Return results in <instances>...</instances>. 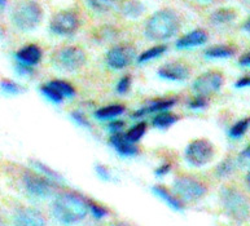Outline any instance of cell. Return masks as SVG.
Listing matches in <instances>:
<instances>
[{
	"mask_svg": "<svg viewBox=\"0 0 250 226\" xmlns=\"http://www.w3.org/2000/svg\"><path fill=\"white\" fill-rule=\"evenodd\" d=\"M52 215L63 224H74L86 219L90 212L88 199L73 191L59 194L52 202Z\"/></svg>",
	"mask_w": 250,
	"mask_h": 226,
	"instance_id": "cell-1",
	"label": "cell"
},
{
	"mask_svg": "<svg viewBox=\"0 0 250 226\" xmlns=\"http://www.w3.org/2000/svg\"><path fill=\"white\" fill-rule=\"evenodd\" d=\"M179 30V17L171 9H161L146 23V35L152 40H167Z\"/></svg>",
	"mask_w": 250,
	"mask_h": 226,
	"instance_id": "cell-2",
	"label": "cell"
},
{
	"mask_svg": "<svg viewBox=\"0 0 250 226\" xmlns=\"http://www.w3.org/2000/svg\"><path fill=\"white\" fill-rule=\"evenodd\" d=\"M220 200L226 213L237 223H243L249 217V200L235 188H223L220 190Z\"/></svg>",
	"mask_w": 250,
	"mask_h": 226,
	"instance_id": "cell-3",
	"label": "cell"
},
{
	"mask_svg": "<svg viewBox=\"0 0 250 226\" xmlns=\"http://www.w3.org/2000/svg\"><path fill=\"white\" fill-rule=\"evenodd\" d=\"M43 17L42 7L37 1L27 0L17 4L12 12V21L15 26L21 31H31L37 29Z\"/></svg>",
	"mask_w": 250,
	"mask_h": 226,
	"instance_id": "cell-4",
	"label": "cell"
},
{
	"mask_svg": "<svg viewBox=\"0 0 250 226\" xmlns=\"http://www.w3.org/2000/svg\"><path fill=\"white\" fill-rule=\"evenodd\" d=\"M86 53L82 48L69 45L57 49L52 56V65L56 69L66 73H74L86 63Z\"/></svg>",
	"mask_w": 250,
	"mask_h": 226,
	"instance_id": "cell-5",
	"label": "cell"
},
{
	"mask_svg": "<svg viewBox=\"0 0 250 226\" xmlns=\"http://www.w3.org/2000/svg\"><path fill=\"white\" fill-rule=\"evenodd\" d=\"M172 189H174V194L179 199L188 200V202H196L201 199L208 190L204 182L190 176L176 177L172 184Z\"/></svg>",
	"mask_w": 250,
	"mask_h": 226,
	"instance_id": "cell-6",
	"label": "cell"
},
{
	"mask_svg": "<svg viewBox=\"0 0 250 226\" xmlns=\"http://www.w3.org/2000/svg\"><path fill=\"white\" fill-rule=\"evenodd\" d=\"M22 182L25 189L30 195L35 198H48L51 197L57 188V182L48 178L42 173H34L27 170L22 176Z\"/></svg>",
	"mask_w": 250,
	"mask_h": 226,
	"instance_id": "cell-7",
	"label": "cell"
},
{
	"mask_svg": "<svg viewBox=\"0 0 250 226\" xmlns=\"http://www.w3.org/2000/svg\"><path fill=\"white\" fill-rule=\"evenodd\" d=\"M184 156L188 163L192 164L193 167H202L213 159L214 146L205 138H197L188 144Z\"/></svg>",
	"mask_w": 250,
	"mask_h": 226,
	"instance_id": "cell-8",
	"label": "cell"
},
{
	"mask_svg": "<svg viewBox=\"0 0 250 226\" xmlns=\"http://www.w3.org/2000/svg\"><path fill=\"white\" fill-rule=\"evenodd\" d=\"M136 58V48L130 44H120L113 47L106 52L105 62L110 69L122 70L130 66Z\"/></svg>",
	"mask_w": 250,
	"mask_h": 226,
	"instance_id": "cell-9",
	"label": "cell"
},
{
	"mask_svg": "<svg viewBox=\"0 0 250 226\" xmlns=\"http://www.w3.org/2000/svg\"><path fill=\"white\" fill-rule=\"evenodd\" d=\"M79 17L71 11L57 12L49 21V30L60 37H69L78 30Z\"/></svg>",
	"mask_w": 250,
	"mask_h": 226,
	"instance_id": "cell-10",
	"label": "cell"
},
{
	"mask_svg": "<svg viewBox=\"0 0 250 226\" xmlns=\"http://www.w3.org/2000/svg\"><path fill=\"white\" fill-rule=\"evenodd\" d=\"M224 83V76L219 71H208L200 75L193 82L192 88L198 96L208 97L209 94L218 92Z\"/></svg>",
	"mask_w": 250,
	"mask_h": 226,
	"instance_id": "cell-11",
	"label": "cell"
},
{
	"mask_svg": "<svg viewBox=\"0 0 250 226\" xmlns=\"http://www.w3.org/2000/svg\"><path fill=\"white\" fill-rule=\"evenodd\" d=\"M189 67L182 62L166 63L158 69V75L161 78L171 82H184L189 78Z\"/></svg>",
	"mask_w": 250,
	"mask_h": 226,
	"instance_id": "cell-12",
	"label": "cell"
},
{
	"mask_svg": "<svg viewBox=\"0 0 250 226\" xmlns=\"http://www.w3.org/2000/svg\"><path fill=\"white\" fill-rule=\"evenodd\" d=\"M15 223L21 226H42L45 224V219L35 208L20 207L15 212Z\"/></svg>",
	"mask_w": 250,
	"mask_h": 226,
	"instance_id": "cell-13",
	"label": "cell"
},
{
	"mask_svg": "<svg viewBox=\"0 0 250 226\" xmlns=\"http://www.w3.org/2000/svg\"><path fill=\"white\" fill-rule=\"evenodd\" d=\"M109 142H110L113 148L116 149L117 151L120 152L121 155L132 156L136 155L139 152V148L135 145V142L130 141L127 138L126 133H122V132L112 133V136L109 138Z\"/></svg>",
	"mask_w": 250,
	"mask_h": 226,
	"instance_id": "cell-14",
	"label": "cell"
},
{
	"mask_svg": "<svg viewBox=\"0 0 250 226\" xmlns=\"http://www.w3.org/2000/svg\"><path fill=\"white\" fill-rule=\"evenodd\" d=\"M208 41V34L202 29H196L190 33L186 34L176 41V48L178 49H188L198 47V45L205 44Z\"/></svg>",
	"mask_w": 250,
	"mask_h": 226,
	"instance_id": "cell-15",
	"label": "cell"
},
{
	"mask_svg": "<svg viewBox=\"0 0 250 226\" xmlns=\"http://www.w3.org/2000/svg\"><path fill=\"white\" fill-rule=\"evenodd\" d=\"M176 104L175 98H158V100H153L148 102L146 106H143L142 109H139L138 112H135L132 118H142L144 115L150 114V113H161L165 110H168Z\"/></svg>",
	"mask_w": 250,
	"mask_h": 226,
	"instance_id": "cell-16",
	"label": "cell"
},
{
	"mask_svg": "<svg viewBox=\"0 0 250 226\" xmlns=\"http://www.w3.org/2000/svg\"><path fill=\"white\" fill-rule=\"evenodd\" d=\"M42 58V49L35 44H30L23 47V48L19 49L16 52V59L19 62L26 63L29 66H34L37 65Z\"/></svg>",
	"mask_w": 250,
	"mask_h": 226,
	"instance_id": "cell-17",
	"label": "cell"
},
{
	"mask_svg": "<svg viewBox=\"0 0 250 226\" xmlns=\"http://www.w3.org/2000/svg\"><path fill=\"white\" fill-rule=\"evenodd\" d=\"M118 9L127 19H138L144 13V4L140 0H121Z\"/></svg>",
	"mask_w": 250,
	"mask_h": 226,
	"instance_id": "cell-18",
	"label": "cell"
},
{
	"mask_svg": "<svg viewBox=\"0 0 250 226\" xmlns=\"http://www.w3.org/2000/svg\"><path fill=\"white\" fill-rule=\"evenodd\" d=\"M152 191H153L160 199L164 200L168 207H171L172 209H175V211H183L184 206L183 203H182V199H179V198L176 197L175 194L170 193L166 188H164V186L161 185H156L152 188Z\"/></svg>",
	"mask_w": 250,
	"mask_h": 226,
	"instance_id": "cell-19",
	"label": "cell"
},
{
	"mask_svg": "<svg viewBox=\"0 0 250 226\" xmlns=\"http://www.w3.org/2000/svg\"><path fill=\"white\" fill-rule=\"evenodd\" d=\"M178 120H179V118H178L175 114L168 113L167 110H165V112L158 113V114L153 118L152 123H153V126L156 127V128L166 130V128H168V127H171L172 124H175Z\"/></svg>",
	"mask_w": 250,
	"mask_h": 226,
	"instance_id": "cell-20",
	"label": "cell"
},
{
	"mask_svg": "<svg viewBox=\"0 0 250 226\" xmlns=\"http://www.w3.org/2000/svg\"><path fill=\"white\" fill-rule=\"evenodd\" d=\"M125 106L124 105H108V106H104V108L99 109L96 113H95V116L97 119H101V120H105V119H113L120 116L121 114L125 113Z\"/></svg>",
	"mask_w": 250,
	"mask_h": 226,
	"instance_id": "cell-21",
	"label": "cell"
},
{
	"mask_svg": "<svg viewBox=\"0 0 250 226\" xmlns=\"http://www.w3.org/2000/svg\"><path fill=\"white\" fill-rule=\"evenodd\" d=\"M236 19V12L228 8H220L210 16V21L214 25H223V23L232 22Z\"/></svg>",
	"mask_w": 250,
	"mask_h": 226,
	"instance_id": "cell-22",
	"label": "cell"
},
{
	"mask_svg": "<svg viewBox=\"0 0 250 226\" xmlns=\"http://www.w3.org/2000/svg\"><path fill=\"white\" fill-rule=\"evenodd\" d=\"M235 48L229 45H214L211 48L206 49L205 57L208 58H228L235 55Z\"/></svg>",
	"mask_w": 250,
	"mask_h": 226,
	"instance_id": "cell-23",
	"label": "cell"
},
{
	"mask_svg": "<svg viewBox=\"0 0 250 226\" xmlns=\"http://www.w3.org/2000/svg\"><path fill=\"white\" fill-rule=\"evenodd\" d=\"M31 164H33V167L35 168V170H39L42 174H44V176H47V177L53 180V181L57 182V184H61V182H62V177H61L60 174L57 173V172H55L53 170H51L47 164L42 163L39 160H31Z\"/></svg>",
	"mask_w": 250,
	"mask_h": 226,
	"instance_id": "cell-24",
	"label": "cell"
},
{
	"mask_svg": "<svg viewBox=\"0 0 250 226\" xmlns=\"http://www.w3.org/2000/svg\"><path fill=\"white\" fill-rule=\"evenodd\" d=\"M167 47L166 45H157V47H153V48H149L144 51V52L138 57V62L139 63H146L150 59H154L157 57H160L161 55H164L166 52Z\"/></svg>",
	"mask_w": 250,
	"mask_h": 226,
	"instance_id": "cell-25",
	"label": "cell"
},
{
	"mask_svg": "<svg viewBox=\"0 0 250 226\" xmlns=\"http://www.w3.org/2000/svg\"><path fill=\"white\" fill-rule=\"evenodd\" d=\"M48 83L56 89L57 92H60L63 97H69L70 98V97L75 96V89L70 83L65 82V80H60V79H55V80H51Z\"/></svg>",
	"mask_w": 250,
	"mask_h": 226,
	"instance_id": "cell-26",
	"label": "cell"
},
{
	"mask_svg": "<svg viewBox=\"0 0 250 226\" xmlns=\"http://www.w3.org/2000/svg\"><path fill=\"white\" fill-rule=\"evenodd\" d=\"M250 127V118H245V119H241L239 122H236L232 128L229 130V137L232 138H240L243 137L244 134L247 133V131L249 130Z\"/></svg>",
	"mask_w": 250,
	"mask_h": 226,
	"instance_id": "cell-27",
	"label": "cell"
},
{
	"mask_svg": "<svg viewBox=\"0 0 250 226\" xmlns=\"http://www.w3.org/2000/svg\"><path fill=\"white\" fill-rule=\"evenodd\" d=\"M146 122H140L138 124H135L134 127H131L130 130L127 131V138L132 142H138L140 138L146 134Z\"/></svg>",
	"mask_w": 250,
	"mask_h": 226,
	"instance_id": "cell-28",
	"label": "cell"
},
{
	"mask_svg": "<svg viewBox=\"0 0 250 226\" xmlns=\"http://www.w3.org/2000/svg\"><path fill=\"white\" fill-rule=\"evenodd\" d=\"M235 168V160L232 159V158H227V159H224L223 162L218 166L217 170H215V173H217L218 177H227V176H229L231 173H233Z\"/></svg>",
	"mask_w": 250,
	"mask_h": 226,
	"instance_id": "cell-29",
	"label": "cell"
},
{
	"mask_svg": "<svg viewBox=\"0 0 250 226\" xmlns=\"http://www.w3.org/2000/svg\"><path fill=\"white\" fill-rule=\"evenodd\" d=\"M41 92L43 93V94H44L49 101H52V102H55V104H60L61 101L65 98V97H63L60 92H57L56 89L53 88L52 85L49 84V83L42 85Z\"/></svg>",
	"mask_w": 250,
	"mask_h": 226,
	"instance_id": "cell-30",
	"label": "cell"
},
{
	"mask_svg": "<svg viewBox=\"0 0 250 226\" xmlns=\"http://www.w3.org/2000/svg\"><path fill=\"white\" fill-rule=\"evenodd\" d=\"M87 3L94 11L103 13V12L110 11L114 7L116 0H87Z\"/></svg>",
	"mask_w": 250,
	"mask_h": 226,
	"instance_id": "cell-31",
	"label": "cell"
},
{
	"mask_svg": "<svg viewBox=\"0 0 250 226\" xmlns=\"http://www.w3.org/2000/svg\"><path fill=\"white\" fill-rule=\"evenodd\" d=\"M0 87H1V91L4 93H8V94H17L19 92H21V87L17 83L7 80V79L1 80Z\"/></svg>",
	"mask_w": 250,
	"mask_h": 226,
	"instance_id": "cell-32",
	"label": "cell"
},
{
	"mask_svg": "<svg viewBox=\"0 0 250 226\" xmlns=\"http://www.w3.org/2000/svg\"><path fill=\"white\" fill-rule=\"evenodd\" d=\"M88 203H90L91 213L94 215L95 219L100 220V219H103V217H105V216L108 215V211H106V209H105L103 206H100V204H97V203H94L92 200H88Z\"/></svg>",
	"mask_w": 250,
	"mask_h": 226,
	"instance_id": "cell-33",
	"label": "cell"
},
{
	"mask_svg": "<svg viewBox=\"0 0 250 226\" xmlns=\"http://www.w3.org/2000/svg\"><path fill=\"white\" fill-rule=\"evenodd\" d=\"M131 85V76L130 75H125L122 78L120 79V82L117 83V92L120 93V94H125V93L128 92V89H130Z\"/></svg>",
	"mask_w": 250,
	"mask_h": 226,
	"instance_id": "cell-34",
	"label": "cell"
},
{
	"mask_svg": "<svg viewBox=\"0 0 250 226\" xmlns=\"http://www.w3.org/2000/svg\"><path fill=\"white\" fill-rule=\"evenodd\" d=\"M71 119H73L75 123H78L79 126L86 127V128L91 130L90 120L86 118V115L83 114L82 112H73V113H71Z\"/></svg>",
	"mask_w": 250,
	"mask_h": 226,
	"instance_id": "cell-35",
	"label": "cell"
},
{
	"mask_svg": "<svg viewBox=\"0 0 250 226\" xmlns=\"http://www.w3.org/2000/svg\"><path fill=\"white\" fill-rule=\"evenodd\" d=\"M208 106V100H206V97L204 96H196L193 100H190L189 102V108L194 109V110H197V109H204Z\"/></svg>",
	"mask_w": 250,
	"mask_h": 226,
	"instance_id": "cell-36",
	"label": "cell"
},
{
	"mask_svg": "<svg viewBox=\"0 0 250 226\" xmlns=\"http://www.w3.org/2000/svg\"><path fill=\"white\" fill-rule=\"evenodd\" d=\"M16 70H17V73H19L20 75H23V76H31V75H34L33 66H29L26 63L19 62V61H17Z\"/></svg>",
	"mask_w": 250,
	"mask_h": 226,
	"instance_id": "cell-37",
	"label": "cell"
},
{
	"mask_svg": "<svg viewBox=\"0 0 250 226\" xmlns=\"http://www.w3.org/2000/svg\"><path fill=\"white\" fill-rule=\"evenodd\" d=\"M95 170H96L97 176L100 178H103V180H106V181L110 180V172H109V170L105 167V166L96 164V166H95Z\"/></svg>",
	"mask_w": 250,
	"mask_h": 226,
	"instance_id": "cell-38",
	"label": "cell"
},
{
	"mask_svg": "<svg viewBox=\"0 0 250 226\" xmlns=\"http://www.w3.org/2000/svg\"><path fill=\"white\" fill-rule=\"evenodd\" d=\"M170 170H171V163H164L161 164L160 167L156 168L154 170V174L156 176H158V177H162V176H165V174H167L168 172H170Z\"/></svg>",
	"mask_w": 250,
	"mask_h": 226,
	"instance_id": "cell-39",
	"label": "cell"
},
{
	"mask_svg": "<svg viewBox=\"0 0 250 226\" xmlns=\"http://www.w3.org/2000/svg\"><path fill=\"white\" fill-rule=\"evenodd\" d=\"M124 122L122 120H116V122L109 123V130L112 133H116V132H121L122 128H124Z\"/></svg>",
	"mask_w": 250,
	"mask_h": 226,
	"instance_id": "cell-40",
	"label": "cell"
},
{
	"mask_svg": "<svg viewBox=\"0 0 250 226\" xmlns=\"http://www.w3.org/2000/svg\"><path fill=\"white\" fill-rule=\"evenodd\" d=\"M236 88H244V87H250V76H244V78L239 79L235 83Z\"/></svg>",
	"mask_w": 250,
	"mask_h": 226,
	"instance_id": "cell-41",
	"label": "cell"
},
{
	"mask_svg": "<svg viewBox=\"0 0 250 226\" xmlns=\"http://www.w3.org/2000/svg\"><path fill=\"white\" fill-rule=\"evenodd\" d=\"M240 160L241 162H249L250 160V145L241 151V154H240Z\"/></svg>",
	"mask_w": 250,
	"mask_h": 226,
	"instance_id": "cell-42",
	"label": "cell"
},
{
	"mask_svg": "<svg viewBox=\"0 0 250 226\" xmlns=\"http://www.w3.org/2000/svg\"><path fill=\"white\" fill-rule=\"evenodd\" d=\"M239 63L241 66H250V52L245 53V55L240 57Z\"/></svg>",
	"mask_w": 250,
	"mask_h": 226,
	"instance_id": "cell-43",
	"label": "cell"
},
{
	"mask_svg": "<svg viewBox=\"0 0 250 226\" xmlns=\"http://www.w3.org/2000/svg\"><path fill=\"white\" fill-rule=\"evenodd\" d=\"M244 30L248 31V33H250V19H248L247 22L244 23Z\"/></svg>",
	"mask_w": 250,
	"mask_h": 226,
	"instance_id": "cell-44",
	"label": "cell"
},
{
	"mask_svg": "<svg viewBox=\"0 0 250 226\" xmlns=\"http://www.w3.org/2000/svg\"><path fill=\"white\" fill-rule=\"evenodd\" d=\"M5 3H7V0H0V8H1V9L5 8Z\"/></svg>",
	"mask_w": 250,
	"mask_h": 226,
	"instance_id": "cell-45",
	"label": "cell"
},
{
	"mask_svg": "<svg viewBox=\"0 0 250 226\" xmlns=\"http://www.w3.org/2000/svg\"><path fill=\"white\" fill-rule=\"evenodd\" d=\"M247 184H248V186H249V189H250V170L248 172V174H247Z\"/></svg>",
	"mask_w": 250,
	"mask_h": 226,
	"instance_id": "cell-46",
	"label": "cell"
},
{
	"mask_svg": "<svg viewBox=\"0 0 250 226\" xmlns=\"http://www.w3.org/2000/svg\"><path fill=\"white\" fill-rule=\"evenodd\" d=\"M204 1H208V0H204Z\"/></svg>",
	"mask_w": 250,
	"mask_h": 226,
	"instance_id": "cell-47",
	"label": "cell"
}]
</instances>
